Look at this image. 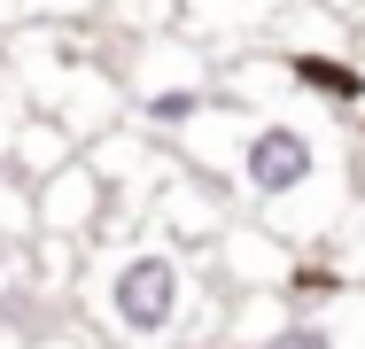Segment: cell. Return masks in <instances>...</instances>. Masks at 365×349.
Returning a JSON list of instances; mask_svg holds the SVG:
<instances>
[{
    "label": "cell",
    "mask_w": 365,
    "mask_h": 349,
    "mask_svg": "<svg viewBox=\"0 0 365 349\" xmlns=\"http://www.w3.org/2000/svg\"><path fill=\"white\" fill-rule=\"evenodd\" d=\"M8 179H16V140H0V194H8Z\"/></svg>",
    "instance_id": "6"
},
{
    "label": "cell",
    "mask_w": 365,
    "mask_h": 349,
    "mask_svg": "<svg viewBox=\"0 0 365 349\" xmlns=\"http://www.w3.org/2000/svg\"><path fill=\"white\" fill-rule=\"evenodd\" d=\"M288 78L303 85V93H319L327 109H358V101H365V70L342 63V55H319V47H295V55H288Z\"/></svg>",
    "instance_id": "4"
},
{
    "label": "cell",
    "mask_w": 365,
    "mask_h": 349,
    "mask_svg": "<svg viewBox=\"0 0 365 349\" xmlns=\"http://www.w3.org/2000/svg\"><path fill=\"white\" fill-rule=\"evenodd\" d=\"M101 209H109V179L93 171V155H78L63 179H47V187L31 194V225H39L47 241H78V249H86V233L101 225Z\"/></svg>",
    "instance_id": "3"
},
{
    "label": "cell",
    "mask_w": 365,
    "mask_h": 349,
    "mask_svg": "<svg viewBox=\"0 0 365 349\" xmlns=\"http://www.w3.org/2000/svg\"><path fill=\"white\" fill-rule=\"evenodd\" d=\"M93 303H101V318H109L117 342L148 349V342H171L179 334V318L195 303V272H187V256L171 241H133V249H117L101 264Z\"/></svg>",
    "instance_id": "1"
},
{
    "label": "cell",
    "mask_w": 365,
    "mask_h": 349,
    "mask_svg": "<svg viewBox=\"0 0 365 349\" xmlns=\"http://www.w3.org/2000/svg\"><path fill=\"white\" fill-rule=\"evenodd\" d=\"M39 349H78V342H39Z\"/></svg>",
    "instance_id": "7"
},
{
    "label": "cell",
    "mask_w": 365,
    "mask_h": 349,
    "mask_svg": "<svg viewBox=\"0 0 365 349\" xmlns=\"http://www.w3.org/2000/svg\"><path fill=\"white\" fill-rule=\"evenodd\" d=\"M218 163H233L241 194L257 209H295L327 187V147L295 117H241V132H233V147Z\"/></svg>",
    "instance_id": "2"
},
{
    "label": "cell",
    "mask_w": 365,
    "mask_h": 349,
    "mask_svg": "<svg viewBox=\"0 0 365 349\" xmlns=\"http://www.w3.org/2000/svg\"><path fill=\"white\" fill-rule=\"evenodd\" d=\"M249 349H350V326L342 311H295V318H272Z\"/></svg>",
    "instance_id": "5"
}]
</instances>
